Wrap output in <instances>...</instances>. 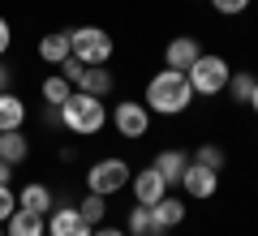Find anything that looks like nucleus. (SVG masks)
<instances>
[{
	"label": "nucleus",
	"instance_id": "nucleus-1",
	"mask_svg": "<svg viewBox=\"0 0 258 236\" xmlns=\"http://www.w3.org/2000/svg\"><path fill=\"white\" fill-rule=\"evenodd\" d=\"M194 99H198V95H194L189 77H185L181 69L151 73V82H147V112L151 116H181V112H189Z\"/></svg>",
	"mask_w": 258,
	"mask_h": 236
},
{
	"label": "nucleus",
	"instance_id": "nucleus-2",
	"mask_svg": "<svg viewBox=\"0 0 258 236\" xmlns=\"http://www.w3.org/2000/svg\"><path fill=\"white\" fill-rule=\"evenodd\" d=\"M103 125H108V108H103V99H99V95L74 91L69 99L60 103V129H64V133L95 137Z\"/></svg>",
	"mask_w": 258,
	"mask_h": 236
},
{
	"label": "nucleus",
	"instance_id": "nucleus-3",
	"mask_svg": "<svg viewBox=\"0 0 258 236\" xmlns=\"http://www.w3.org/2000/svg\"><path fill=\"white\" fill-rule=\"evenodd\" d=\"M185 77H189L194 95H203V99H215V95H224V86H228L232 64L224 60V56H215V52H203L198 60L189 64V69H185Z\"/></svg>",
	"mask_w": 258,
	"mask_h": 236
},
{
	"label": "nucleus",
	"instance_id": "nucleus-4",
	"mask_svg": "<svg viewBox=\"0 0 258 236\" xmlns=\"http://www.w3.org/2000/svg\"><path fill=\"white\" fill-rule=\"evenodd\" d=\"M129 164L120 159V154H108V159H99V164H91V172H86V193H99V198H116L120 189H129Z\"/></svg>",
	"mask_w": 258,
	"mask_h": 236
},
{
	"label": "nucleus",
	"instance_id": "nucleus-5",
	"mask_svg": "<svg viewBox=\"0 0 258 236\" xmlns=\"http://www.w3.org/2000/svg\"><path fill=\"white\" fill-rule=\"evenodd\" d=\"M69 52L82 64H108L116 43H112V35L103 26H78V30H69Z\"/></svg>",
	"mask_w": 258,
	"mask_h": 236
},
{
	"label": "nucleus",
	"instance_id": "nucleus-6",
	"mask_svg": "<svg viewBox=\"0 0 258 236\" xmlns=\"http://www.w3.org/2000/svg\"><path fill=\"white\" fill-rule=\"evenodd\" d=\"M56 69L69 77V86L74 91H86V95H112V69H103V64H82L78 56H69V60H60Z\"/></svg>",
	"mask_w": 258,
	"mask_h": 236
},
{
	"label": "nucleus",
	"instance_id": "nucleus-7",
	"mask_svg": "<svg viewBox=\"0 0 258 236\" xmlns=\"http://www.w3.org/2000/svg\"><path fill=\"white\" fill-rule=\"evenodd\" d=\"M112 129H116L120 137H129V142H138V137L151 133V112L142 99H120L116 108H112Z\"/></svg>",
	"mask_w": 258,
	"mask_h": 236
},
{
	"label": "nucleus",
	"instance_id": "nucleus-8",
	"mask_svg": "<svg viewBox=\"0 0 258 236\" xmlns=\"http://www.w3.org/2000/svg\"><path fill=\"white\" fill-rule=\"evenodd\" d=\"M181 189H185V198L207 202V198L220 193V172H211V168H203V164L189 159V168H185V176H181Z\"/></svg>",
	"mask_w": 258,
	"mask_h": 236
},
{
	"label": "nucleus",
	"instance_id": "nucleus-9",
	"mask_svg": "<svg viewBox=\"0 0 258 236\" xmlns=\"http://www.w3.org/2000/svg\"><path fill=\"white\" fill-rule=\"evenodd\" d=\"M95 227L78 215V206H52L47 210V236H91Z\"/></svg>",
	"mask_w": 258,
	"mask_h": 236
},
{
	"label": "nucleus",
	"instance_id": "nucleus-10",
	"mask_svg": "<svg viewBox=\"0 0 258 236\" xmlns=\"http://www.w3.org/2000/svg\"><path fill=\"white\" fill-rule=\"evenodd\" d=\"M129 189H134V202H138V206H155L168 193V185H164V176H159L155 168H142V172L129 176Z\"/></svg>",
	"mask_w": 258,
	"mask_h": 236
},
{
	"label": "nucleus",
	"instance_id": "nucleus-11",
	"mask_svg": "<svg viewBox=\"0 0 258 236\" xmlns=\"http://www.w3.org/2000/svg\"><path fill=\"white\" fill-rule=\"evenodd\" d=\"M151 168H155V172L164 176V185L172 189V185H181L185 168H189V150H181V146H168V150H159L155 159H151Z\"/></svg>",
	"mask_w": 258,
	"mask_h": 236
},
{
	"label": "nucleus",
	"instance_id": "nucleus-12",
	"mask_svg": "<svg viewBox=\"0 0 258 236\" xmlns=\"http://www.w3.org/2000/svg\"><path fill=\"white\" fill-rule=\"evenodd\" d=\"M198 56H203V47H198V39L194 35H176L172 43L164 47V69H189L194 60H198Z\"/></svg>",
	"mask_w": 258,
	"mask_h": 236
},
{
	"label": "nucleus",
	"instance_id": "nucleus-13",
	"mask_svg": "<svg viewBox=\"0 0 258 236\" xmlns=\"http://www.w3.org/2000/svg\"><path fill=\"white\" fill-rule=\"evenodd\" d=\"M151 223H155L159 236H168L172 227H181V223H185V206H181V198H168V193H164V198L151 206Z\"/></svg>",
	"mask_w": 258,
	"mask_h": 236
},
{
	"label": "nucleus",
	"instance_id": "nucleus-14",
	"mask_svg": "<svg viewBox=\"0 0 258 236\" xmlns=\"http://www.w3.org/2000/svg\"><path fill=\"white\" fill-rule=\"evenodd\" d=\"M5 223H9L5 236H47V215H35V210H22V206L13 210Z\"/></svg>",
	"mask_w": 258,
	"mask_h": 236
},
{
	"label": "nucleus",
	"instance_id": "nucleus-15",
	"mask_svg": "<svg viewBox=\"0 0 258 236\" xmlns=\"http://www.w3.org/2000/svg\"><path fill=\"white\" fill-rule=\"evenodd\" d=\"M22 125H26V99L13 91H0V133L22 129Z\"/></svg>",
	"mask_w": 258,
	"mask_h": 236
},
{
	"label": "nucleus",
	"instance_id": "nucleus-16",
	"mask_svg": "<svg viewBox=\"0 0 258 236\" xmlns=\"http://www.w3.org/2000/svg\"><path fill=\"white\" fill-rule=\"evenodd\" d=\"M0 159H5V164H13V168L30 159V142H26V133H22V129L0 133Z\"/></svg>",
	"mask_w": 258,
	"mask_h": 236
},
{
	"label": "nucleus",
	"instance_id": "nucleus-17",
	"mask_svg": "<svg viewBox=\"0 0 258 236\" xmlns=\"http://www.w3.org/2000/svg\"><path fill=\"white\" fill-rule=\"evenodd\" d=\"M39 56H43V64H60V60H69V30H52V35H43L39 39Z\"/></svg>",
	"mask_w": 258,
	"mask_h": 236
},
{
	"label": "nucleus",
	"instance_id": "nucleus-18",
	"mask_svg": "<svg viewBox=\"0 0 258 236\" xmlns=\"http://www.w3.org/2000/svg\"><path fill=\"white\" fill-rule=\"evenodd\" d=\"M18 206L22 210H35V215H47V210L56 206V198H52V189H47V185H26V189L18 193Z\"/></svg>",
	"mask_w": 258,
	"mask_h": 236
},
{
	"label": "nucleus",
	"instance_id": "nucleus-19",
	"mask_svg": "<svg viewBox=\"0 0 258 236\" xmlns=\"http://www.w3.org/2000/svg\"><path fill=\"white\" fill-rule=\"evenodd\" d=\"M254 82H258V77H254L249 69H232V77H228V86H224V95H228L237 108H245L249 95H254Z\"/></svg>",
	"mask_w": 258,
	"mask_h": 236
},
{
	"label": "nucleus",
	"instance_id": "nucleus-20",
	"mask_svg": "<svg viewBox=\"0 0 258 236\" xmlns=\"http://www.w3.org/2000/svg\"><path fill=\"white\" fill-rule=\"evenodd\" d=\"M39 95H43L47 108H60L69 95H74V86H69V77L64 73H52V77H43V86H39Z\"/></svg>",
	"mask_w": 258,
	"mask_h": 236
},
{
	"label": "nucleus",
	"instance_id": "nucleus-21",
	"mask_svg": "<svg viewBox=\"0 0 258 236\" xmlns=\"http://www.w3.org/2000/svg\"><path fill=\"white\" fill-rule=\"evenodd\" d=\"M125 236H159L155 223H151V206H138V202H134V210H129V219H125Z\"/></svg>",
	"mask_w": 258,
	"mask_h": 236
},
{
	"label": "nucleus",
	"instance_id": "nucleus-22",
	"mask_svg": "<svg viewBox=\"0 0 258 236\" xmlns=\"http://www.w3.org/2000/svg\"><path fill=\"white\" fill-rule=\"evenodd\" d=\"M78 215H82L91 227H99L103 219H108V198H99V193H86V198L78 202Z\"/></svg>",
	"mask_w": 258,
	"mask_h": 236
},
{
	"label": "nucleus",
	"instance_id": "nucleus-23",
	"mask_svg": "<svg viewBox=\"0 0 258 236\" xmlns=\"http://www.w3.org/2000/svg\"><path fill=\"white\" fill-rule=\"evenodd\" d=\"M194 164H203V168H211V172H224V164H228V154H224V146H215V142H203L198 150L189 154Z\"/></svg>",
	"mask_w": 258,
	"mask_h": 236
},
{
	"label": "nucleus",
	"instance_id": "nucleus-24",
	"mask_svg": "<svg viewBox=\"0 0 258 236\" xmlns=\"http://www.w3.org/2000/svg\"><path fill=\"white\" fill-rule=\"evenodd\" d=\"M13 210H18V193H13L9 185H0V223H5Z\"/></svg>",
	"mask_w": 258,
	"mask_h": 236
},
{
	"label": "nucleus",
	"instance_id": "nucleus-25",
	"mask_svg": "<svg viewBox=\"0 0 258 236\" xmlns=\"http://www.w3.org/2000/svg\"><path fill=\"white\" fill-rule=\"evenodd\" d=\"M211 5H215V13H224V18H237V13L249 9V0H211Z\"/></svg>",
	"mask_w": 258,
	"mask_h": 236
},
{
	"label": "nucleus",
	"instance_id": "nucleus-26",
	"mask_svg": "<svg viewBox=\"0 0 258 236\" xmlns=\"http://www.w3.org/2000/svg\"><path fill=\"white\" fill-rule=\"evenodd\" d=\"M13 47V26H9V18H0V56Z\"/></svg>",
	"mask_w": 258,
	"mask_h": 236
},
{
	"label": "nucleus",
	"instance_id": "nucleus-27",
	"mask_svg": "<svg viewBox=\"0 0 258 236\" xmlns=\"http://www.w3.org/2000/svg\"><path fill=\"white\" fill-rule=\"evenodd\" d=\"M91 236H125V227H108V223H99Z\"/></svg>",
	"mask_w": 258,
	"mask_h": 236
},
{
	"label": "nucleus",
	"instance_id": "nucleus-28",
	"mask_svg": "<svg viewBox=\"0 0 258 236\" xmlns=\"http://www.w3.org/2000/svg\"><path fill=\"white\" fill-rule=\"evenodd\" d=\"M9 86H13V69H9V64H0V91H9Z\"/></svg>",
	"mask_w": 258,
	"mask_h": 236
},
{
	"label": "nucleus",
	"instance_id": "nucleus-29",
	"mask_svg": "<svg viewBox=\"0 0 258 236\" xmlns=\"http://www.w3.org/2000/svg\"><path fill=\"white\" fill-rule=\"evenodd\" d=\"M13 181V164H5V159H0V185H9Z\"/></svg>",
	"mask_w": 258,
	"mask_h": 236
},
{
	"label": "nucleus",
	"instance_id": "nucleus-30",
	"mask_svg": "<svg viewBox=\"0 0 258 236\" xmlns=\"http://www.w3.org/2000/svg\"><path fill=\"white\" fill-rule=\"evenodd\" d=\"M249 112H254V120H258V82H254V95H249V103H245Z\"/></svg>",
	"mask_w": 258,
	"mask_h": 236
},
{
	"label": "nucleus",
	"instance_id": "nucleus-31",
	"mask_svg": "<svg viewBox=\"0 0 258 236\" xmlns=\"http://www.w3.org/2000/svg\"><path fill=\"white\" fill-rule=\"evenodd\" d=\"M0 236H5V227H0Z\"/></svg>",
	"mask_w": 258,
	"mask_h": 236
}]
</instances>
